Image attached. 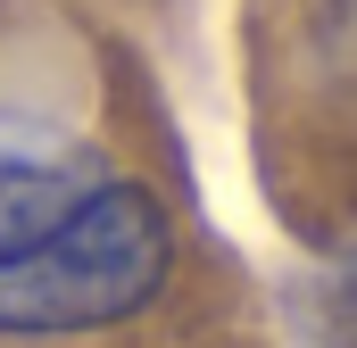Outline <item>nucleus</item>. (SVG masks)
<instances>
[{
	"mask_svg": "<svg viewBox=\"0 0 357 348\" xmlns=\"http://www.w3.org/2000/svg\"><path fill=\"white\" fill-rule=\"evenodd\" d=\"M175 274V224L158 191L100 182L75 216H59L42 241L0 258V332L50 340V332H108L142 315Z\"/></svg>",
	"mask_w": 357,
	"mask_h": 348,
	"instance_id": "1",
	"label": "nucleus"
},
{
	"mask_svg": "<svg viewBox=\"0 0 357 348\" xmlns=\"http://www.w3.org/2000/svg\"><path fill=\"white\" fill-rule=\"evenodd\" d=\"M291 348H357V241L291 274Z\"/></svg>",
	"mask_w": 357,
	"mask_h": 348,
	"instance_id": "3",
	"label": "nucleus"
},
{
	"mask_svg": "<svg viewBox=\"0 0 357 348\" xmlns=\"http://www.w3.org/2000/svg\"><path fill=\"white\" fill-rule=\"evenodd\" d=\"M100 182H108V166L91 158L84 141L0 125V258L25 249V241H42L59 216H75Z\"/></svg>",
	"mask_w": 357,
	"mask_h": 348,
	"instance_id": "2",
	"label": "nucleus"
}]
</instances>
